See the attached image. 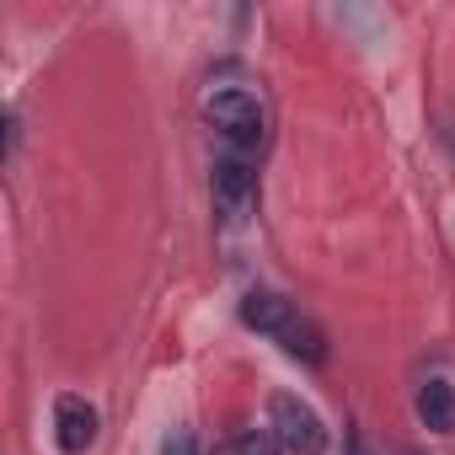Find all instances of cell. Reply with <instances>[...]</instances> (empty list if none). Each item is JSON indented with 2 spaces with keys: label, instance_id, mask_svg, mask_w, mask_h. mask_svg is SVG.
Segmentation results:
<instances>
[{
  "label": "cell",
  "instance_id": "cell-1",
  "mask_svg": "<svg viewBox=\"0 0 455 455\" xmlns=\"http://www.w3.org/2000/svg\"><path fill=\"white\" fill-rule=\"evenodd\" d=\"M242 322H247L252 332H263L268 343H279L290 359H300V364H327V332H322L300 306H290L284 295L252 290V295L242 300Z\"/></svg>",
  "mask_w": 455,
  "mask_h": 455
},
{
  "label": "cell",
  "instance_id": "cell-2",
  "mask_svg": "<svg viewBox=\"0 0 455 455\" xmlns=\"http://www.w3.org/2000/svg\"><path fill=\"white\" fill-rule=\"evenodd\" d=\"M204 118L220 129L225 145H236V150H263V140H268V108L247 86H209Z\"/></svg>",
  "mask_w": 455,
  "mask_h": 455
},
{
  "label": "cell",
  "instance_id": "cell-3",
  "mask_svg": "<svg viewBox=\"0 0 455 455\" xmlns=\"http://www.w3.org/2000/svg\"><path fill=\"white\" fill-rule=\"evenodd\" d=\"M268 434L279 439L284 455H322L327 450V423L311 402H300L295 391H274L268 396Z\"/></svg>",
  "mask_w": 455,
  "mask_h": 455
},
{
  "label": "cell",
  "instance_id": "cell-4",
  "mask_svg": "<svg viewBox=\"0 0 455 455\" xmlns=\"http://www.w3.org/2000/svg\"><path fill=\"white\" fill-rule=\"evenodd\" d=\"M214 204H220L225 220H247L258 209V172L242 156L214 161Z\"/></svg>",
  "mask_w": 455,
  "mask_h": 455
},
{
  "label": "cell",
  "instance_id": "cell-5",
  "mask_svg": "<svg viewBox=\"0 0 455 455\" xmlns=\"http://www.w3.org/2000/svg\"><path fill=\"white\" fill-rule=\"evenodd\" d=\"M54 444L65 455H86L97 444V407L86 396H76V391L54 396Z\"/></svg>",
  "mask_w": 455,
  "mask_h": 455
},
{
  "label": "cell",
  "instance_id": "cell-6",
  "mask_svg": "<svg viewBox=\"0 0 455 455\" xmlns=\"http://www.w3.org/2000/svg\"><path fill=\"white\" fill-rule=\"evenodd\" d=\"M418 418H423V428H434V434H455V386H450L444 375H428V380L418 386Z\"/></svg>",
  "mask_w": 455,
  "mask_h": 455
},
{
  "label": "cell",
  "instance_id": "cell-7",
  "mask_svg": "<svg viewBox=\"0 0 455 455\" xmlns=\"http://www.w3.org/2000/svg\"><path fill=\"white\" fill-rule=\"evenodd\" d=\"M214 455H284V450H279V439H274L268 428H247V434H236V439H225Z\"/></svg>",
  "mask_w": 455,
  "mask_h": 455
},
{
  "label": "cell",
  "instance_id": "cell-8",
  "mask_svg": "<svg viewBox=\"0 0 455 455\" xmlns=\"http://www.w3.org/2000/svg\"><path fill=\"white\" fill-rule=\"evenodd\" d=\"M161 455H204V450H198L193 428H172V434L161 439Z\"/></svg>",
  "mask_w": 455,
  "mask_h": 455
}]
</instances>
